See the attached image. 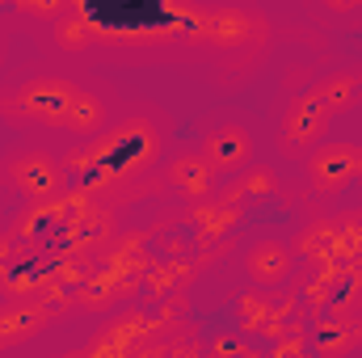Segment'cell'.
<instances>
[{
    "mask_svg": "<svg viewBox=\"0 0 362 358\" xmlns=\"http://www.w3.org/2000/svg\"><path fill=\"white\" fill-rule=\"evenodd\" d=\"M165 144H169V122L156 110L127 114L122 122L105 127L97 139H89L93 152L89 185L114 190V185H127V181L152 173L165 156Z\"/></svg>",
    "mask_w": 362,
    "mask_h": 358,
    "instance_id": "6da1fadb",
    "label": "cell"
},
{
    "mask_svg": "<svg viewBox=\"0 0 362 358\" xmlns=\"http://www.w3.org/2000/svg\"><path fill=\"white\" fill-rule=\"evenodd\" d=\"M173 42L206 51H249L270 42V17L245 4H169L165 8Z\"/></svg>",
    "mask_w": 362,
    "mask_h": 358,
    "instance_id": "7a4b0ae2",
    "label": "cell"
},
{
    "mask_svg": "<svg viewBox=\"0 0 362 358\" xmlns=\"http://www.w3.org/2000/svg\"><path fill=\"white\" fill-rule=\"evenodd\" d=\"M76 85L81 81H72L64 72H34L17 89L0 97V118L13 127H34V131H64Z\"/></svg>",
    "mask_w": 362,
    "mask_h": 358,
    "instance_id": "3957f363",
    "label": "cell"
},
{
    "mask_svg": "<svg viewBox=\"0 0 362 358\" xmlns=\"http://www.w3.org/2000/svg\"><path fill=\"white\" fill-rule=\"evenodd\" d=\"M4 181L25 198V202H51V198H64L68 194V169L55 152L47 148H21L4 161Z\"/></svg>",
    "mask_w": 362,
    "mask_h": 358,
    "instance_id": "277c9868",
    "label": "cell"
},
{
    "mask_svg": "<svg viewBox=\"0 0 362 358\" xmlns=\"http://www.w3.org/2000/svg\"><path fill=\"white\" fill-rule=\"evenodd\" d=\"M329 127H333V114H329V110H320L308 93L295 97V101L286 105L282 122H278V148H282V156L308 161V156L325 144Z\"/></svg>",
    "mask_w": 362,
    "mask_h": 358,
    "instance_id": "5b68a950",
    "label": "cell"
},
{
    "mask_svg": "<svg viewBox=\"0 0 362 358\" xmlns=\"http://www.w3.org/2000/svg\"><path fill=\"white\" fill-rule=\"evenodd\" d=\"M303 181L312 194H341L350 181H358V144L325 139L303 161Z\"/></svg>",
    "mask_w": 362,
    "mask_h": 358,
    "instance_id": "8992f818",
    "label": "cell"
},
{
    "mask_svg": "<svg viewBox=\"0 0 362 358\" xmlns=\"http://www.w3.org/2000/svg\"><path fill=\"white\" fill-rule=\"evenodd\" d=\"M253 135H249V127L245 122H219V127H211L206 135H202V144H198V152H202V161L211 165V173L215 178H236V173H245L249 165H253Z\"/></svg>",
    "mask_w": 362,
    "mask_h": 358,
    "instance_id": "52a82bcc",
    "label": "cell"
},
{
    "mask_svg": "<svg viewBox=\"0 0 362 358\" xmlns=\"http://www.w3.org/2000/svg\"><path fill=\"white\" fill-rule=\"evenodd\" d=\"M245 274H249V282L262 287V291H282V287H291V278L299 274V258L291 253V245H282V241H274V236H262V241L249 245V253H245Z\"/></svg>",
    "mask_w": 362,
    "mask_h": 358,
    "instance_id": "ba28073f",
    "label": "cell"
},
{
    "mask_svg": "<svg viewBox=\"0 0 362 358\" xmlns=\"http://www.w3.org/2000/svg\"><path fill=\"white\" fill-rule=\"evenodd\" d=\"M89 198L81 194H64V198H51V202H30L25 211H21V219H17V228H13V236L17 241H51V236H59L64 228H68V219L85 207Z\"/></svg>",
    "mask_w": 362,
    "mask_h": 358,
    "instance_id": "9c48e42d",
    "label": "cell"
},
{
    "mask_svg": "<svg viewBox=\"0 0 362 358\" xmlns=\"http://www.w3.org/2000/svg\"><path fill=\"white\" fill-rule=\"evenodd\" d=\"M165 181H169V190L177 194L181 202L198 207V202L215 198V181L219 178L211 173V165L202 161V152L189 148V152H177V156L165 161Z\"/></svg>",
    "mask_w": 362,
    "mask_h": 358,
    "instance_id": "30bf717a",
    "label": "cell"
},
{
    "mask_svg": "<svg viewBox=\"0 0 362 358\" xmlns=\"http://www.w3.org/2000/svg\"><path fill=\"white\" fill-rule=\"evenodd\" d=\"M362 346L358 316H320L308 329V350L316 358H350Z\"/></svg>",
    "mask_w": 362,
    "mask_h": 358,
    "instance_id": "8fae6325",
    "label": "cell"
},
{
    "mask_svg": "<svg viewBox=\"0 0 362 358\" xmlns=\"http://www.w3.org/2000/svg\"><path fill=\"white\" fill-rule=\"evenodd\" d=\"M308 97L320 105V110H329V114H350V110H358L362 105V68H337V72H325Z\"/></svg>",
    "mask_w": 362,
    "mask_h": 358,
    "instance_id": "7c38bea8",
    "label": "cell"
},
{
    "mask_svg": "<svg viewBox=\"0 0 362 358\" xmlns=\"http://www.w3.org/2000/svg\"><path fill=\"white\" fill-rule=\"evenodd\" d=\"M105 127H110V101L97 89H89V85H76V97H72L68 118H64V131H68L76 144H89V139H97Z\"/></svg>",
    "mask_w": 362,
    "mask_h": 358,
    "instance_id": "4fadbf2b",
    "label": "cell"
},
{
    "mask_svg": "<svg viewBox=\"0 0 362 358\" xmlns=\"http://www.w3.org/2000/svg\"><path fill=\"white\" fill-rule=\"evenodd\" d=\"M181 219H185V224H194L198 241H215V236H228V232H236V228H240L245 207H232V202H223V198L215 194V198H206V202H198V207H185V215H181Z\"/></svg>",
    "mask_w": 362,
    "mask_h": 358,
    "instance_id": "5bb4252c",
    "label": "cell"
},
{
    "mask_svg": "<svg viewBox=\"0 0 362 358\" xmlns=\"http://www.w3.org/2000/svg\"><path fill=\"white\" fill-rule=\"evenodd\" d=\"M51 42L64 51V55H81V51H93L101 47V30H97V17L89 8H68L55 25H51Z\"/></svg>",
    "mask_w": 362,
    "mask_h": 358,
    "instance_id": "9a60e30c",
    "label": "cell"
},
{
    "mask_svg": "<svg viewBox=\"0 0 362 358\" xmlns=\"http://www.w3.org/2000/svg\"><path fill=\"white\" fill-rule=\"evenodd\" d=\"M51 325V316L34 304V299H4L0 304V337L8 346H21L30 337H38Z\"/></svg>",
    "mask_w": 362,
    "mask_h": 358,
    "instance_id": "2e32d148",
    "label": "cell"
},
{
    "mask_svg": "<svg viewBox=\"0 0 362 358\" xmlns=\"http://www.w3.org/2000/svg\"><path fill=\"white\" fill-rule=\"evenodd\" d=\"M282 190V181H278V169L270 165H249L245 173H236V181L228 185V190H215L223 202H232V207H245V202H266Z\"/></svg>",
    "mask_w": 362,
    "mask_h": 358,
    "instance_id": "e0dca14e",
    "label": "cell"
},
{
    "mask_svg": "<svg viewBox=\"0 0 362 358\" xmlns=\"http://www.w3.org/2000/svg\"><path fill=\"white\" fill-rule=\"evenodd\" d=\"M333 241H337V219L316 215V219H308V224L295 232L291 253L303 258L308 266H316V262H329V258H333Z\"/></svg>",
    "mask_w": 362,
    "mask_h": 358,
    "instance_id": "ac0fdd59",
    "label": "cell"
},
{
    "mask_svg": "<svg viewBox=\"0 0 362 358\" xmlns=\"http://www.w3.org/2000/svg\"><path fill=\"white\" fill-rule=\"evenodd\" d=\"M274 312V291H262V287H249L236 295V333L240 337H257L266 325H270Z\"/></svg>",
    "mask_w": 362,
    "mask_h": 358,
    "instance_id": "d6986e66",
    "label": "cell"
},
{
    "mask_svg": "<svg viewBox=\"0 0 362 358\" xmlns=\"http://www.w3.org/2000/svg\"><path fill=\"white\" fill-rule=\"evenodd\" d=\"M30 299H34L51 321H55V316H64V312H76V291H72V287H64L59 278H51L47 270H42V278H38V287H34V295H30Z\"/></svg>",
    "mask_w": 362,
    "mask_h": 358,
    "instance_id": "ffe728a7",
    "label": "cell"
},
{
    "mask_svg": "<svg viewBox=\"0 0 362 358\" xmlns=\"http://www.w3.org/2000/svg\"><path fill=\"white\" fill-rule=\"evenodd\" d=\"M51 278H59L64 287H72V291H81V287H89L93 274H97V262H93V253H59L51 266H47Z\"/></svg>",
    "mask_w": 362,
    "mask_h": 358,
    "instance_id": "44dd1931",
    "label": "cell"
},
{
    "mask_svg": "<svg viewBox=\"0 0 362 358\" xmlns=\"http://www.w3.org/2000/svg\"><path fill=\"white\" fill-rule=\"evenodd\" d=\"M114 304H118V295L110 287H101V282H89V287L76 291V312H105Z\"/></svg>",
    "mask_w": 362,
    "mask_h": 358,
    "instance_id": "7402d4cb",
    "label": "cell"
},
{
    "mask_svg": "<svg viewBox=\"0 0 362 358\" xmlns=\"http://www.w3.org/2000/svg\"><path fill=\"white\" fill-rule=\"evenodd\" d=\"M13 270H17V236L4 232V236H0V291H4V282H8Z\"/></svg>",
    "mask_w": 362,
    "mask_h": 358,
    "instance_id": "603a6c76",
    "label": "cell"
},
{
    "mask_svg": "<svg viewBox=\"0 0 362 358\" xmlns=\"http://www.w3.org/2000/svg\"><path fill=\"white\" fill-rule=\"evenodd\" d=\"M245 354H249L245 337H215L211 350H206V358H245Z\"/></svg>",
    "mask_w": 362,
    "mask_h": 358,
    "instance_id": "cb8c5ba5",
    "label": "cell"
},
{
    "mask_svg": "<svg viewBox=\"0 0 362 358\" xmlns=\"http://www.w3.org/2000/svg\"><path fill=\"white\" fill-rule=\"evenodd\" d=\"M358 181H362V144H358Z\"/></svg>",
    "mask_w": 362,
    "mask_h": 358,
    "instance_id": "d4e9b609",
    "label": "cell"
},
{
    "mask_svg": "<svg viewBox=\"0 0 362 358\" xmlns=\"http://www.w3.org/2000/svg\"><path fill=\"white\" fill-rule=\"evenodd\" d=\"M245 358H270V354H253V350H249V354H245Z\"/></svg>",
    "mask_w": 362,
    "mask_h": 358,
    "instance_id": "484cf974",
    "label": "cell"
},
{
    "mask_svg": "<svg viewBox=\"0 0 362 358\" xmlns=\"http://www.w3.org/2000/svg\"><path fill=\"white\" fill-rule=\"evenodd\" d=\"M4 350H8V342H4V337H0V354H4Z\"/></svg>",
    "mask_w": 362,
    "mask_h": 358,
    "instance_id": "4316f807",
    "label": "cell"
},
{
    "mask_svg": "<svg viewBox=\"0 0 362 358\" xmlns=\"http://www.w3.org/2000/svg\"><path fill=\"white\" fill-rule=\"evenodd\" d=\"M358 325H362V312H358Z\"/></svg>",
    "mask_w": 362,
    "mask_h": 358,
    "instance_id": "83f0119b",
    "label": "cell"
}]
</instances>
